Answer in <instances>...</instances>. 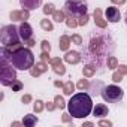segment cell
Listing matches in <instances>:
<instances>
[{"mask_svg":"<svg viewBox=\"0 0 127 127\" xmlns=\"http://www.w3.org/2000/svg\"><path fill=\"white\" fill-rule=\"evenodd\" d=\"M76 87H78L79 90H87V88H88V81H87V79H81Z\"/></svg>","mask_w":127,"mask_h":127,"instance_id":"31","label":"cell"},{"mask_svg":"<svg viewBox=\"0 0 127 127\" xmlns=\"http://www.w3.org/2000/svg\"><path fill=\"white\" fill-rule=\"evenodd\" d=\"M121 18V14H120V9L115 8V6H109L106 9V20L109 23H118Z\"/></svg>","mask_w":127,"mask_h":127,"instance_id":"9","label":"cell"},{"mask_svg":"<svg viewBox=\"0 0 127 127\" xmlns=\"http://www.w3.org/2000/svg\"><path fill=\"white\" fill-rule=\"evenodd\" d=\"M55 11H57V9H55V6H54L52 3H46V5L43 6V14H45V15H52Z\"/></svg>","mask_w":127,"mask_h":127,"instance_id":"23","label":"cell"},{"mask_svg":"<svg viewBox=\"0 0 127 127\" xmlns=\"http://www.w3.org/2000/svg\"><path fill=\"white\" fill-rule=\"evenodd\" d=\"M66 24H67V27H69V29H75L76 26H79V24H78V21H76V18H75L73 15H69V17L66 18Z\"/></svg>","mask_w":127,"mask_h":127,"instance_id":"21","label":"cell"},{"mask_svg":"<svg viewBox=\"0 0 127 127\" xmlns=\"http://www.w3.org/2000/svg\"><path fill=\"white\" fill-rule=\"evenodd\" d=\"M17 81V72L12 64H8V58H2L0 63V82L5 87H11Z\"/></svg>","mask_w":127,"mask_h":127,"instance_id":"4","label":"cell"},{"mask_svg":"<svg viewBox=\"0 0 127 127\" xmlns=\"http://www.w3.org/2000/svg\"><path fill=\"white\" fill-rule=\"evenodd\" d=\"M124 96V91L117 87V85H108L102 90V97L105 102H109V103H117L123 99Z\"/></svg>","mask_w":127,"mask_h":127,"instance_id":"7","label":"cell"},{"mask_svg":"<svg viewBox=\"0 0 127 127\" xmlns=\"http://www.w3.org/2000/svg\"><path fill=\"white\" fill-rule=\"evenodd\" d=\"M52 67H54V72H55L57 75H64V73H66V67L63 66V63L55 64V66H52Z\"/></svg>","mask_w":127,"mask_h":127,"instance_id":"25","label":"cell"},{"mask_svg":"<svg viewBox=\"0 0 127 127\" xmlns=\"http://www.w3.org/2000/svg\"><path fill=\"white\" fill-rule=\"evenodd\" d=\"M36 67L43 73V72H46L48 70V66H46V61H40V63H37V64H36Z\"/></svg>","mask_w":127,"mask_h":127,"instance_id":"29","label":"cell"},{"mask_svg":"<svg viewBox=\"0 0 127 127\" xmlns=\"http://www.w3.org/2000/svg\"><path fill=\"white\" fill-rule=\"evenodd\" d=\"M49 52H45V51H42V54H40V60L42 61H49L51 58H49V55H48Z\"/></svg>","mask_w":127,"mask_h":127,"instance_id":"38","label":"cell"},{"mask_svg":"<svg viewBox=\"0 0 127 127\" xmlns=\"http://www.w3.org/2000/svg\"><path fill=\"white\" fill-rule=\"evenodd\" d=\"M40 46H42V51H45V52H49V51H51V45H49L48 40H43V42L40 43Z\"/></svg>","mask_w":127,"mask_h":127,"instance_id":"33","label":"cell"},{"mask_svg":"<svg viewBox=\"0 0 127 127\" xmlns=\"http://www.w3.org/2000/svg\"><path fill=\"white\" fill-rule=\"evenodd\" d=\"M99 126H100V127H111L112 123L108 121V120H100V121H99Z\"/></svg>","mask_w":127,"mask_h":127,"instance_id":"37","label":"cell"},{"mask_svg":"<svg viewBox=\"0 0 127 127\" xmlns=\"http://www.w3.org/2000/svg\"><path fill=\"white\" fill-rule=\"evenodd\" d=\"M70 42H72V39H70V37H69L67 34H63V36L60 37V43H58L60 49H61V51H69Z\"/></svg>","mask_w":127,"mask_h":127,"instance_id":"14","label":"cell"},{"mask_svg":"<svg viewBox=\"0 0 127 127\" xmlns=\"http://www.w3.org/2000/svg\"><path fill=\"white\" fill-rule=\"evenodd\" d=\"M123 76H124V75L117 70V72H114V75H112V81H114V82H121V81H123Z\"/></svg>","mask_w":127,"mask_h":127,"instance_id":"28","label":"cell"},{"mask_svg":"<svg viewBox=\"0 0 127 127\" xmlns=\"http://www.w3.org/2000/svg\"><path fill=\"white\" fill-rule=\"evenodd\" d=\"M111 2H112L114 5H124L126 0H111Z\"/></svg>","mask_w":127,"mask_h":127,"instance_id":"44","label":"cell"},{"mask_svg":"<svg viewBox=\"0 0 127 127\" xmlns=\"http://www.w3.org/2000/svg\"><path fill=\"white\" fill-rule=\"evenodd\" d=\"M40 73H42V72H40V70H39V69H37L36 66H33V67L30 69V75H32V76H34V78H37V76H39Z\"/></svg>","mask_w":127,"mask_h":127,"instance_id":"35","label":"cell"},{"mask_svg":"<svg viewBox=\"0 0 127 127\" xmlns=\"http://www.w3.org/2000/svg\"><path fill=\"white\" fill-rule=\"evenodd\" d=\"M11 20H12V21H20V20H23L21 11H12V12H11Z\"/></svg>","mask_w":127,"mask_h":127,"instance_id":"26","label":"cell"},{"mask_svg":"<svg viewBox=\"0 0 127 127\" xmlns=\"http://www.w3.org/2000/svg\"><path fill=\"white\" fill-rule=\"evenodd\" d=\"M94 23L100 29H106V26H108V21H105L102 18V11L99 8H96V11H94Z\"/></svg>","mask_w":127,"mask_h":127,"instance_id":"13","label":"cell"},{"mask_svg":"<svg viewBox=\"0 0 127 127\" xmlns=\"http://www.w3.org/2000/svg\"><path fill=\"white\" fill-rule=\"evenodd\" d=\"M21 14H23V21L29 20V17H30V14H29V9H23V11H21Z\"/></svg>","mask_w":127,"mask_h":127,"instance_id":"41","label":"cell"},{"mask_svg":"<svg viewBox=\"0 0 127 127\" xmlns=\"http://www.w3.org/2000/svg\"><path fill=\"white\" fill-rule=\"evenodd\" d=\"M20 30L18 27H15L14 24H9V26H5L2 29V33H0V40H2V46L3 48H14V49H18L21 46L20 43Z\"/></svg>","mask_w":127,"mask_h":127,"instance_id":"3","label":"cell"},{"mask_svg":"<svg viewBox=\"0 0 127 127\" xmlns=\"http://www.w3.org/2000/svg\"><path fill=\"white\" fill-rule=\"evenodd\" d=\"M12 87V91H21V88H23V82L21 81H14V84L11 85Z\"/></svg>","mask_w":127,"mask_h":127,"instance_id":"27","label":"cell"},{"mask_svg":"<svg viewBox=\"0 0 127 127\" xmlns=\"http://www.w3.org/2000/svg\"><path fill=\"white\" fill-rule=\"evenodd\" d=\"M67 109L75 118H85L93 111V100L87 93L73 94L67 103Z\"/></svg>","mask_w":127,"mask_h":127,"instance_id":"1","label":"cell"},{"mask_svg":"<svg viewBox=\"0 0 127 127\" xmlns=\"http://www.w3.org/2000/svg\"><path fill=\"white\" fill-rule=\"evenodd\" d=\"M54 85H55V87H58V88H63V87H64V84H63L61 81H55V82H54Z\"/></svg>","mask_w":127,"mask_h":127,"instance_id":"45","label":"cell"},{"mask_svg":"<svg viewBox=\"0 0 127 127\" xmlns=\"http://www.w3.org/2000/svg\"><path fill=\"white\" fill-rule=\"evenodd\" d=\"M73 90H75V85H73L72 81H67V82L64 84V87H63V93H64L66 96H72Z\"/></svg>","mask_w":127,"mask_h":127,"instance_id":"17","label":"cell"},{"mask_svg":"<svg viewBox=\"0 0 127 127\" xmlns=\"http://www.w3.org/2000/svg\"><path fill=\"white\" fill-rule=\"evenodd\" d=\"M93 115L94 117H99V118H103L108 115V106L103 105V103H99L93 108Z\"/></svg>","mask_w":127,"mask_h":127,"instance_id":"12","label":"cell"},{"mask_svg":"<svg viewBox=\"0 0 127 127\" xmlns=\"http://www.w3.org/2000/svg\"><path fill=\"white\" fill-rule=\"evenodd\" d=\"M70 39H72V42H73L75 45H82V37H81L79 34H73Z\"/></svg>","mask_w":127,"mask_h":127,"instance_id":"32","label":"cell"},{"mask_svg":"<svg viewBox=\"0 0 127 127\" xmlns=\"http://www.w3.org/2000/svg\"><path fill=\"white\" fill-rule=\"evenodd\" d=\"M36 123H37V118H36V115H32V114H27L23 120V126H26V127H33V126H36Z\"/></svg>","mask_w":127,"mask_h":127,"instance_id":"15","label":"cell"},{"mask_svg":"<svg viewBox=\"0 0 127 127\" xmlns=\"http://www.w3.org/2000/svg\"><path fill=\"white\" fill-rule=\"evenodd\" d=\"M94 73H96V67H94V66L87 64L85 67H82V75H84L85 78H91Z\"/></svg>","mask_w":127,"mask_h":127,"instance_id":"16","label":"cell"},{"mask_svg":"<svg viewBox=\"0 0 127 127\" xmlns=\"http://www.w3.org/2000/svg\"><path fill=\"white\" fill-rule=\"evenodd\" d=\"M21 102H23L24 105H27V103H30V102H32V96H30V94H24V96L21 97Z\"/></svg>","mask_w":127,"mask_h":127,"instance_id":"36","label":"cell"},{"mask_svg":"<svg viewBox=\"0 0 127 127\" xmlns=\"http://www.w3.org/2000/svg\"><path fill=\"white\" fill-rule=\"evenodd\" d=\"M64 61L69 63V64H78V63L81 61V54L78 51H66Z\"/></svg>","mask_w":127,"mask_h":127,"instance_id":"10","label":"cell"},{"mask_svg":"<svg viewBox=\"0 0 127 127\" xmlns=\"http://www.w3.org/2000/svg\"><path fill=\"white\" fill-rule=\"evenodd\" d=\"M118 72L123 73V75H127V66L126 64H120L118 66Z\"/></svg>","mask_w":127,"mask_h":127,"instance_id":"39","label":"cell"},{"mask_svg":"<svg viewBox=\"0 0 127 127\" xmlns=\"http://www.w3.org/2000/svg\"><path fill=\"white\" fill-rule=\"evenodd\" d=\"M49 63H51V66H55V64H60L61 60H60L58 57H55V58H51V60H49Z\"/></svg>","mask_w":127,"mask_h":127,"instance_id":"40","label":"cell"},{"mask_svg":"<svg viewBox=\"0 0 127 127\" xmlns=\"http://www.w3.org/2000/svg\"><path fill=\"white\" fill-rule=\"evenodd\" d=\"M21 124H23V123H18V121H14V123H12V127H18V126H21Z\"/></svg>","mask_w":127,"mask_h":127,"instance_id":"46","label":"cell"},{"mask_svg":"<svg viewBox=\"0 0 127 127\" xmlns=\"http://www.w3.org/2000/svg\"><path fill=\"white\" fill-rule=\"evenodd\" d=\"M84 127H93V123H84Z\"/></svg>","mask_w":127,"mask_h":127,"instance_id":"47","label":"cell"},{"mask_svg":"<svg viewBox=\"0 0 127 127\" xmlns=\"http://www.w3.org/2000/svg\"><path fill=\"white\" fill-rule=\"evenodd\" d=\"M18 30H20V36H21V39L24 40V42H27L29 39H32V36H33V29H32V26L29 24V23H21V26L18 27Z\"/></svg>","mask_w":127,"mask_h":127,"instance_id":"8","label":"cell"},{"mask_svg":"<svg viewBox=\"0 0 127 127\" xmlns=\"http://www.w3.org/2000/svg\"><path fill=\"white\" fill-rule=\"evenodd\" d=\"M61 121H63V123H72V114H70V112H69V114H63Z\"/></svg>","mask_w":127,"mask_h":127,"instance_id":"34","label":"cell"},{"mask_svg":"<svg viewBox=\"0 0 127 127\" xmlns=\"http://www.w3.org/2000/svg\"><path fill=\"white\" fill-rule=\"evenodd\" d=\"M108 42H111L109 37H105V36H96L90 40V46H88V51L93 54V55H97V57H102L105 54V51L108 49Z\"/></svg>","mask_w":127,"mask_h":127,"instance_id":"6","label":"cell"},{"mask_svg":"<svg viewBox=\"0 0 127 127\" xmlns=\"http://www.w3.org/2000/svg\"><path fill=\"white\" fill-rule=\"evenodd\" d=\"M20 3L24 9L32 11V9H36L42 5V0H20Z\"/></svg>","mask_w":127,"mask_h":127,"instance_id":"11","label":"cell"},{"mask_svg":"<svg viewBox=\"0 0 127 127\" xmlns=\"http://www.w3.org/2000/svg\"><path fill=\"white\" fill-rule=\"evenodd\" d=\"M106 66H108V69H117V67H118V60H117L115 57H108Z\"/></svg>","mask_w":127,"mask_h":127,"instance_id":"20","label":"cell"},{"mask_svg":"<svg viewBox=\"0 0 127 127\" xmlns=\"http://www.w3.org/2000/svg\"><path fill=\"white\" fill-rule=\"evenodd\" d=\"M55 108H57L55 102H54V103H52V102H48V103H46V109H48V111H54Z\"/></svg>","mask_w":127,"mask_h":127,"instance_id":"42","label":"cell"},{"mask_svg":"<svg viewBox=\"0 0 127 127\" xmlns=\"http://www.w3.org/2000/svg\"><path fill=\"white\" fill-rule=\"evenodd\" d=\"M88 20H90V18H88V15H87V14H84V15H81V17H79L78 24H79V26H85V24L88 23Z\"/></svg>","mask_w":127,"mask_h":127,"instance_id":"30","label":"cell"},{"mask_svg":"<svg viewBox=\"0 0 127 127\" xmlns=\"http://www.w3.org/2000/svg\"><path fill=\"white\" fill-rule=\"evenodd\" d=\"M54 102H55L57 108H60V109H64L66 108V102H64V99H63V96H55Z\"/></svg>","mask_w":127,"mask_h":127,"instance_id":"22","label":"cell"},{"mask_svg":"<svg viewBox=\"0 0 127 127\" xmlns=\"http://www.w3.org/2000/svg\"><path fill=\"white\" fill-rule=\"evenodd\" d=\"M43 108H45V103H43L42 100H36V102H34V105H33V109H34V112H36V114L42 112V111H43Z\"/></svg>","mask_w":127,"mask_h":127,"instance_id":"24","label":"cell"},{"mask_svg":"<svg viewBox=\"0 0 127 127\" xmlns=\"http://www.w3.org/2000/svg\"><path fill=\"white\" fill-rule=\"evenodd\" d=\"M9 63L17 70H30L34 66V57H33V52L30 51L29 46L27 48L20 46L18 49H15L11 54Z\"/></svg>","mask_w":127,"mask_h":127,"instance_id":"2","label":"cell"},{"mask_svg":"<svg viewBox=\"0 0 127 127\" xmlns=\"http://www.w3.org/2000/svg\"><path fill=\"white\" fill-rule=\"evenodd\" d=\"M26 43H27V46H29V48H32V46H34V45H36V42H34L33 39H29Z\"/></svg>","mask_w":127,"mask_h":127,"instance_id":"43","label":"cell"},{"mask_svg":"<svg viewBox=\"0 0 127 127\" xmlns=\"http://www.w3.org/2000/svg\"><path fill=\"white\" fill-rule=\"evenodd\" d=\"M52 18H54V21H57V23H63V21H66L64 11H55V12L52 14Z\"/></svg>","mask_w":127,"mask_h":127,"instance_id":"18","label":"cell"},{"mask_svg":"<svg viewBox=\"0 0 127 127\" xmlns=\"http://www.w3.org/2000/svg\"><path fill=\"white\" fill-rule=\"evenodd\" d=\"M40 27L45 30V32H51L52 29H54V26H52V23L48 20V18H45V20H40Z\"/></svg>","mask_w":127,"mask_h":127,"instance_id":"19","label":"cell"},{"mask_svg":"<svg viewBox=\"0 0 127 127\" xmlns=\"http://www.w3.org/2000/svg\"><path fill=\"white\" fill-rule=\"evenodd\" d=\"M87 0H66L64 3V12L73 17H81L87 14Z\"/></svg>","mask_w":127,"mask_h":127,"instance_id":"5","label":"cell"},{"mask_svg":"<svg viewBox=\"0 0 127 127\" xmlns=\"http://www.w3.org/2000/svg\"><path fill=\"white\" fill-rule=\"evenodd\" d=\"M126 24H127V15H126Z\"/></svg>","mask_w":127,"mask_h":127,"instance_id":"48","label":"cell"}]
</instances>
